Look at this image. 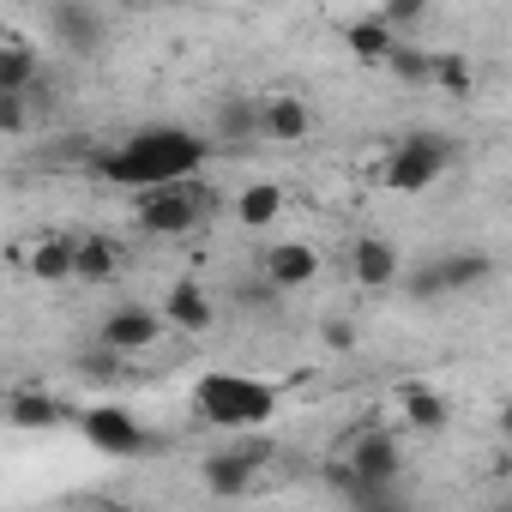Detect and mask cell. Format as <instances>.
Returning <instances> with one entry per match:
<instances>
[{
    "label": "cell",
    "mask_w": 512,
    "mask_h": 512,
    "mask_svg": "<svg viewBox=\"0 0 512 512\" xmlns=\"http://www.w3.org/2000/svg\"><path fill=\"white\" fill-rule=\"evenodd\" d=\"M205 211H211V187H205V181H175V187H151V193L133 199V229L175 241V235L199 229Z\"/></svg>",
    "instance_id": "3"
},
{
    "label": "cell",
    "mask_w": 512,
    "mask_h": 512,
    "mask_svg": "<svg viewBox=\"0 0 512 512\" xmlns=\"http://www.w3.org/2000/svg\"><path fill=\"white\" fill-rule=\"evenodd\" d=\"M25 272L37 284H73V235H37L25 253Z\"/></svg>",
    "instance_id": "19"
},
{
    "label": "cell",
    "mask_w": 512,
    "mask_h": 512,
    "mask_svg": "<svg viewBox=\"0 0 512 512\" xmlns=\"http://www.w3.org/2000/svg\"><path fill=\"white\" fill-rule=\"evenodd\" d=\"M344 470H350V500H356V506H368L374 494H392V488H398V476H404L398 434H386V428H362V434L350 440Z\"/></svg>",
    "instance_id": "5"
},
{
    "label": "cell",
    "mask_w": 512,
    "mask_h": 512,
    "mask_svg": "<svg viewBox=\"0 0 512 512\" xmlns=\"http://www.w3.org/2000/svg\"><path fill=\"white\" fill-rule=\"evenodd\" d=\"M193 410H199V422H211L223 434H247V428L272 422L278 392L266 380H247V374H205L193 386Z\"/></svg>",
    "instance_id": "2"
},
{
    "label": "cell",
    "mask_w": 512,
    "mask_h": 512,
    "mask_svg": "<svg viewBox=\"0 0 512 512\" xmlns=\"http://www.w3.org/2000/svg\"><path fill=\"white\" fill-rule=\"evenodd\" d=\"M235 302H241V308H272V302H278V290H272L266 278H247V284L235 290Z\"/></svg>",
    "instance_id": "29"
},
{
    "label": "cell",
    "mask_w": 512,
    "mask_h": 512,
    "mask_svg": "<svg viewBox=\"0 0 512 512\" xmlns=\"http://www.w3.org/2000/svg\"><path fill=\"white\" fill-rule=\"evenodd\" d=\"M260 139V97L229 91L217 103V145H253Z\"/></svg>",
    "instance_id": "20"
},
{
    "label": "cell",
    "mask_w": 512,
    "mask_h": 512,
    "mask_svg": "<svg viewBox=\"0 0 512 512\" xmlns=\"http://www.w3.org/2000/svg\"><path fill=\"white\" fill-rule=\"evenodd\" d=\"M211 163V139L193 127H139L121 145H103L91 157V169L127 193H151V187H175V181H199V169Z\"/></svg>",
    "instance_id": "1"
},
{
    "label": "cell",
    "mask_w": 512,
    "mask_h": 512,
    "mask_svg": "<svg viewBox=\"0 0 512 512\" xmlns=\"http://www.w3.org/2000/svg\"><path fill=\"white\" fill-rule=\"evenodd\" d=\"M308 133H314V109H308L296 91L260 97V139H272V145H302Z\"/></svg>",
    "instance_id": "12"
},
{
    "label": "cell",
    "mask_w": 512,
    "mask_h": 512,
    "mask_svg": "<svg viewBox=\"0 0 512 512\" xmlns=\"http://www.w3.org/2000/svg\"><path fill=\"white\" fill-rule=\"evenodd\" d=\"M494 512H506V506H494Z\"/></svg>",
    "instance_id": "31"
},
{
    "label": "cell",
    "mask_w": 512,
    "mask_h": 512,
    "mask_svg": "<svg viewBox=\"0 0 512 512\" xmlns=\"http://www.w3.org/2000/svg\"><path fill=\"white\" fill-rule=\"evenodd\" d=\"M452 139L446 133H410V139H398L392 145V157H386V169H380V187L386 193H428L446 169H452Z\"/></svg>",
    "instance_id": "4"
},
{
    "label": "cell",
    "mask_w": 512,
    "mask_h": 512,
    "mask_svg": "<svg viewBox=\"0 0 512 512\" xmlns=\"http://www.w3.org/2000/svg\"><path fill=\"white\" fill-rule=\"evenodd\" d=\"M37 85H43V55H37L25 37H0V91L25 97V91H37Z\"/></svg>",
    "instance_id": "17"
},
{
    "label": "cell",
    "mask_w": 512,
    "mask_h": 512,
    "mask_svg": "<svg viewBox=\"0 0 512 512\" xmlns=\"http://www.w3.org/2000/svg\"><path fill=\"white\" fill-rule=\"evenodd\" d=\"M163 314L157 308H145V302H121V308H109L103 314V326H97V344L103 350H115L121 362L127 356H145V350H157L163 344Z\"/></svg>",
    "instance_id": "9"
},
{
    "label": "cell",
    "mask_w": 512,
    "mask_h": 512,
    "mask_svg": "<svg viewBox=\"0 0 512 512\" xmlns=\"http://www.w3.org/2000/svg\"><path fill=\"white\" fill-rule=\"evenodd\" d=\"M31 127H37V103H31V91H25V97L0 91V133H7V139H25Z\"/></svg>",
    "instance_id": "25"
},
{
    "label": "cell",
    "mask_w": 512,
    "mask_h": 512,
    "mask_svg": "<svg viewBox=\"0 0 512 512\" xmlns=\"http://www.w3.org/2000/svg\"><path fill=\"white\" fill-rule=\"evenodd\" d=\"M79 374H91V380H121V374H127V362H121L115 350H103V344H91V350L79 356Z\"/></svg>",
    "instance_id": "27"
},
{
    "label": "cell",
    "mask_w": 512,
    "mask_h": 512,
    "mask_svg": "<svg viewBox=\"0 0 512 512\" xmlns=\"http://www.w3.org/2000/svg\"><path fill=\"white\" fill-rule=\"evenodd\" d=\"M398 404H404L410 434H446V422H452L446 392H440V386H428V380H410V386L398 392Z\"/></svg>",
    "instance_id": "16"
},
{
    "label": "cell",
    "mask_w": 512,
    "mask_h": 512,
    "mask_svg": "<svg viewBox=\"0 0 512 512\" xmlns=\"http://www.w3.org/2000/svg\"><path fill=\"white\" fill-rule=\"evenodd\" d=\"M350 272H356L362 290H392L398 284V247L386 235H362L350 247Z\"/></svg>",
    "instance_id": "15"
},
{
    "label": "cell",
    "mask_w": 512,
    "mask_h": 512,
    "mask_svg": "<svg viewBox=\"0 0 512 512\" xmlns=\"http://www.w3.org/2000/svg\"><path fill=\"white\" fill-rule=\"evenodd\" d=\"M121 272H127V253L115 235H103V229L73 235V278L79 284H115Z\"/></svg>",
    "instance_id": "11"
},
{
    "label": "cell",
    "mask_w": 512,
    "mask_h": 512,
    "mask_svg": "<svg viewBox=\"0 0 512 512\" xmlns=\"http://www.w3.org/2000/svg\"><path fill=\"white\" fill-rule=\"evenodd\" d=\"M266 458H272V440H266V434H260V440H241V446H223V452H211V458L199 464V482H205L217 500H241V494L260 488Z\"/></svg>",
    "instance_id": "6"
},
{
    "label": "cell",
    "mask_w": 512,
    "mask_h": 512,
    "mask_svg": "<svg viewBox=\"0 0 512 512\" xmlns=\"http://www.w3.org/2000/svg\"><path fill=\"white\" fill-rule=\"evenodd\" d=\"M284 217V187L278 181H247L235 193V223L241 229H272Z\"/></svg>",
    "instance_id": "21"
},
{
    "label": "cell",
    "mask_w": 512,
    "mask_h": 512,
    "mask_svg": "<svg viewBox=\"0 0 512 512\" xmlns=\"http://www.w3.org/2000/svg\"><path fill=\"white\" fill-rule=\"evenodd\" d=\"M374 19H380L392 37H398V31H416V25L428 19V0H386V7H380Z\"/></svg>",
    "instance_id": "26"
},
{
    "label": "cell",
    "mask_w": 512,
    "mask_h": 512,
    "mask_svg": "<svg viewBox=\"0 0 512 512\" xmlns=\"http://www.w3.org/2000/svg\"><path fill=\"white\" fill-rule=\"evenodd\" d=\"M157 314H163V326H175V332H211V320H217V308H211V296H205L199 284H175Z\"/></svg>",
    "instance_id": "18"
},
{
    "label": "cell",
    "mask_w": 512,
    "mask_h": 512,
    "mask_svg": "<svg viewBox=\"0 0 512 512\" xmlns=\"http://www.w3.org/2000/svg\"><path fill=\"white\" fill-rule=\"evenodd\" d=\"M428 85H434V91H446V97H470V91H476V67H470L458 49H434Z\"/></svg>",
    "instance_id": "23"
},
{
    "label": "cell",
    "mask_w": 512,
    "mask_h": 512,
    "mask_svg": "<svg viewBox=\"0 0 512 512\" xmlns=\"http://www.w3.org/2000/svg\"><path fill=\"white\" fill-rule=\"evenodd\" d=\"M320 338H326V350H332V356H350V350H356V326H350V320H326V326H320Z\"/></svg>",
    "instance_id": "28"
},
{
    "label": "cell",
    "mask_w": 512,
    "mask_h": 512,
    "mask_svg": "<svg viewBox=\"0 0 512 512\" xmlns=\"http://www.w3.org/2000/svg\"><path fill=\"white\" fill-rule=\"evenodd\" d=\"M85 512H127V506H115V500H91Z\"/></svg>",
    "instance_id": "30"
},
{
    "label": "cell",
    "mask_w": 512,
    "mask_h": 512,
    "mask_svg": "<svg viewBox=\"0 0 512 512\" xmlns=\"http://www.w3.org/2000/svg\"><path fill=\"white\" fill-rule=\"evenodd\" d=\"M7 422L25 428V434H55L61 422H73V410H67L55 392H43V386H19V392L7 398Z\"/></svg>",
    "instance_id": "14"
},
{
    "label": "cell",
    "mask_w": 512,
    "mask_h": 512,
    "mask_svg": "<svg viewBox=\"0 0 512 512\" xmlns=\"http://www.w3.org/2000/svg\"><path fill=\"white\" fill-rule=\"evenodd\" d=\"M344 43H350V55L362 61V67H386V55L398 49V37L374 19V13H362V19H350L344 25Z\"/></svg>",
    "instance_id": "22"
},
{
    "label": "cell",
    "mask_w": 512,
    "mask_h": 512,
    "mask_svg": "<svg viewBox=\"0 0 512 512\" xmlns=\"http://www.w3.org/2000/svg\"><path fill=\"white\" fill-rule=\"evenodd\" d=\"M488 278H494V260H488L482 247H470V253H446V260L416 266V272H410V296H416V302H440V296L482 290Z\"/></svg>",
    "instance_id": "7"
},
{
    "label": "cell",
    "mask_w": 512,
    "mask_h": 512,
    "mask_svg": "<svg viewBox=\"0 0 512 512\" xmlns=\"http://www.w3.org/2000/svg\"><path fill=\"white\" fill-rule=\"evenodd\" d=\"M428 67H434V49H416V43H404V37H398V49L386 55V73L404 79V85H428Z\"/></svg>",
    "instance_id": "24"
},
{
    "label": "cell",
    "mask_w": 512,
    "mask_h": 512,
    "mask_svg": "<svg viewBox=\"0 0 512 512\" xmlns=\"http://www.w3.org/2000/svg\"><path fill=\"white\" fill-rule=\"evenodd\" d=\"M73 422H79V434H85L97 452H109V458H139V452H151V434H145V422H139L127 404H91V410H73Z\"/></svg>",
    "instance_id": "8"
},
{
    "label": "cell",
    "mask_w": 512,
    "mask_h": 512,
    "mask_svg": "<svg viewBox=\"0 0 512 512\" xmlns=\"http://www.w3.org/2000/svg\"><path fill=\"white\" fill-rule=\"evenodd\" d=\"M43 25L61 37V49H79V55H97L103 49V13L97 7H73V0H61V7H43Z\"/></svg>",
    "instance_id": "13"
},
{
    "label": "cell",
    "mask_w": 512,
    "mask_h": 512,
    "mask_svg": "<svg viewBox=\"0 0 512 512\" xmlns=\"http://www.w3.org/2000/svg\"><path fill=\"white\" fill-rule=\"evenodd\" d=\"M260 278H266L278 296H290V290H308V284L320 278V253H314L308 241H272V247H266V266H260Z\"/></svg>",
    "instance_id": "10"
}]
</instances>
